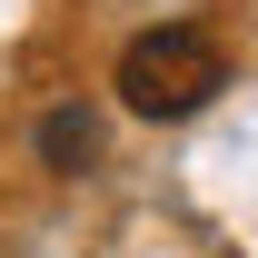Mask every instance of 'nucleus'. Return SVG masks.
<instances>
[{
  "label": "nucleus",
  "mask_w": 258,
  "mask_h": 258,
  "mask_svg": "<svg viewBox=\"0 0 258 258\" xmlns=\"http://www.w3.org/2000/svg\"><path fill=\"white\" fill-rule=\"evenodd\" d=\"M219 80H228L219 40L189 30V20L139 30V40L119 50V99L139 109V119H189V109H209V99H219Z\"/></svg>",
  "instance_id": "f257e3e1"
},
{
  "label": "nucleus",
  "mask_w": 258,
  "mask_h": 258,
  "mask_svg": "<svg viewBox=\"0 0 258 258\" xmlns=\"http://www.w3.org/2000/svg\"><path fill=\"white\" fill-rule=\"evenodd\" d=\"M40 159L60 169V179H80V169L99 159V119L90 109H50V119H40Z\"/></svg>",
  "instance_id": "f03ea898"
}]
</instances>
